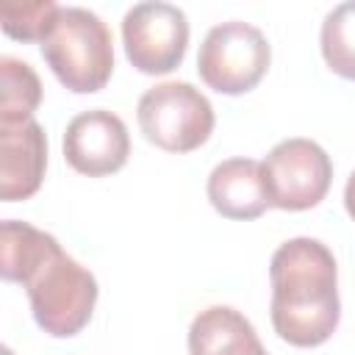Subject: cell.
Wrapping results in <instances>:
<instances>
[{"instance_id": "cell-3", "label": "cell", "mask_w": 355, "mask_h": 355, "mask_svg": "<svg viewBox=\"0 0 355 355\" xmlns=\"http://www.w3.org/2000/svg\"><path fill=\"white\" fill-rule=\"evenodd\" d=\"M42 55L58 83L75 94L100 92L114 72V39L108 25L80 6H61L53 31L42 42Z\"/></svg>"}, {"instance_id": "cell-6", "label": "cell", "mask_w": 355, "mask_h": 355, "mask_svg": "<svg viewBox=\"0 0 355 355\" xmlns=\"http://www.w3.org/2000/svg\"><path fill=\"white\" fill-rule=\"evenodd\" d=\"M269 205L280 211H308L319 205L333 180L330 155L311 139L277 141L261 161Z\"/></svg>"}, {"instance_id": "cell-2", "label": "cell", "mask_w": 355, "mask_h": 355, "mask_svg": "<svg viewBox=\"0 0 355 355\" xmlns=\"http://www.w3.org/2000/svg\"><path fill=\"white\" fill-rule=\"evenodd\" d=\"M272 327L291 347L324 344L341 319L338 266L327 244L311 236L283 241L269 261Z\"/></svg>"}, {"instance_id": "cell-4", "label": "cell", "mask_w": 355, "mask_h": 355, "mask_svg": "<svg viewBox=\"0 0 355 355\" xmlns=\"http://www.w3.org/2000/svg\"><path fill=\"white\" fill-rule=\"evenodd\" d=\"M136 119L144 139L166 153H191L211 139L214 105L186 80L155 83L139 97Z\"/></svg>"}, {"instance_id": "cell-11", "label": "cell", "mask_w": 355, "mask_h": 355, "mask_svg": "<svg viewBox=\"0 0 355 355\" xmlns=\"http://www.w3.org/2000/svg\"><path fill=\"white\" fill-rule=\"evenodd\" d=\"M189 355H269L252 322L230 308L211 305L191 319Z\"/></svg>"}, {"instance_id": "cell-12", "label": "cell", "mask_w": 355, "mask_h": 355, "mask_svg": "<svg viewBox=\"0 0 355 355\" xmlns=\"http://www.w3.org/2000/svg\"><path fill=\"white\" fill-rule=\"evenodd\" d=\"M0 125H19L33 119L42 103V80L31 64L3 55L0 58Z\"/></svg>"}, {"instance_id": "cell-5", "label": "cell", "mask_w": 355, "mask_h": 355, "mask_svg": "<svg viewBox=\"0 0 355 355\" xmlns=\"http://www.w3.org/2000/svg\"><path fill=\"white\" fill-rule=\"evenodd\" d=\"M272 61V47L266 36L241 19L214 25L197 53V72L202 83L219 94H247L252 92Z\"/></svg>"}, {"instance_id": "cell-7", "label": "cell", "mask_w": 355, "mask_h": 355, "mask_svg": "<svg viewBox=\"0 0 355 355\" xmlns=\"http://www.w3.org/2000/svg\"><path fill=\"white\" fill-rule=\"evenodd\" d=\"M128 61L144 75L178 69L189 47V19L172 3H136L122 17Z\"/></svg>"}, {"instance_id": "cell-15", "label": "cell", "mask_w": 355, "mask_h": 355, "mask_svg": "<svg viewBox=\"0 0 355 355\" xmlns=\"http://www.w3.org/2000/svg\"><path fill=\"white\" fill-rule=\"evenodd\" d=\"M344 208H347V214H349L352 222H355V172L349 175V180H347V186H344Z\"/></svg>"}, {"instance_id": "cell-10", "label": "cell", "mask_w": 355, "mask_h": 355, "mask_svg": "<svg viewBox=\"0 0 355 355\" xmlns=\"http://www.w3.org/2000/svg\"><path fill=\"white\" fill-rule=\"evenodd\" d=\"M208 200L225 219H258L269 205L263 169L252 158H227L208 175Z\"/></svg>"}, {"instance_id": "cell-8", "label": "cell", "mask_w": 355, "mask_h": 355, "mask_svg": "<svg viewBox=\"0 0 355 355\" xmlns=\"http://www.w3.org/2000/svg\"><path fill=\"white\" fill-rule=\"evenodd\" d=\"M130 155V136L125 122L105 111L92 108L69 119L64 130V158L67 164L89 178H105L119 172Z\"/></svg>"}, {"instance_id": "cell-14", "label": "cell", "mask_w": 355, "mask_h": 355, "mask_svg": "<svg viewBox=\"0 0 355 355\" xmlns=\"http://www.w3.org/2000/svg\"><path fill=\"white\" fill-rule=\"evenodd\" d=\"M58 14H61V6L53 0L17 3V6L0 8V25H3V33L17 42H39L42 44L47 39V33L53 31Z\"/></svg>"}, {"instance_id": "cell-1", "label": "cell", "mask_w": 355, "mask_h": 355, "mask_svg": "<svg viewBox=\"0 0 355 355\" xmlns=\"http://www.w3.org/2000/svg\"><path fill=\"white\" fill-rule=\"evenodd\" d=\"M0 275L28 291L36 324L53 338L78 336L97 305L94 275L69 258L55 236L6 219L0 225Z\"/></svg>"}, {"instance_id": "cell-9", "label": "cell", "mask_w": 355, "mask_h": 355, "mask_svg": "<svg viewBox=\"0 0 355 355\" xmlns=\"http://www.w3.org/2000/svg\"><path fill=\"white\" fill-rule=\"evenodd\" d=\"M47 169V136L36 119L0 125V200L17 202L39 191Z\"/></svg>"}, {"instance_id": "cell-16", "label": "cell", "mask_w": 355, "mask_h": 355, "mask_svg": "<svg viewBox=\"0 0 355 355\" xmlns=\"http://www.w3.org/2000/svg\"><path fill=\"white\" fill-rule=\"evenodd\" d=\"M3 355H11V349H3Z\"/></svg>"}, {"instance_id": "cell-13", "label": "cell", "mask_w": 355, "mask_h": 355, "mask_svg": "<svg viewBox=\"0 0 355 355\" xmlns=\"http://www.w3.org/2000/svg\"><path fill=\"white\" fill-rule=\"evenodd\" d=\"M319 47L324 64L347 80H355V0L338 3L322 22Z\"/></svg>"}]
</instances>
